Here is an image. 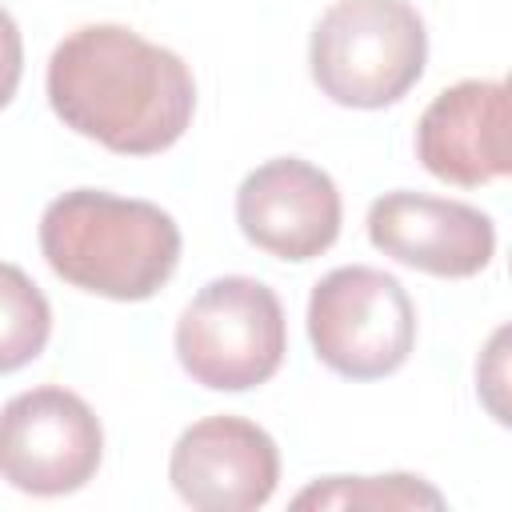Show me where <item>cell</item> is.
Masks as SVG:
<instances>
[{"instance_id":"cell-5","label":"cell","mask_w":512,"mask_h":512,"mask_svg":"<svg viewBox=\"0 0 512 512\" xmlns=\"http://www.w3.org/2000/svg\"><path fill=\"white\" fill-rule=\"evenodd\" d=\"M308 340L320 364L348 380L392 376L416 344V308L392 272L332 268L308 296Z\"/></svg>"},{"instance_id":"cell-8","label":"cell","mask_w":512,"mask_h":512,"mask_svg":"<svg viewBox=\"0 0 512 512\" xmlns=\"http://www.w3.org/2000/svg\"><path fill=\"white\" fill-rule=\"evenodd\" d=\"M340 192L332 176L300 156H276L244 176L236 224L248 244L280 260H312L340 236Z\"/></svg>"},{"instance_id":"cell-3","label":"cell","mask_w":512,"mask_h":512,"mask_svg":"<svg viewBox=\"0 0 512 512\" xmlns=\"http://www.w3.org/2000/svg\"><path fill=\"white\" fill-rule=\"evenodd\" d=\"M428 60V32L408 0H336L312 28L316 88L344 108L396 104Z\"/></svg>"},{"instance_id":"cell-9","label":"cell","mask_w":512,"mask_h":512,"mask_svg":"<svg viewBox=\"0 0 512 512\" xmlns=\"http://www.w3.org/2000/svg\"><path fill=\"white\" fill-rule=\"evenodd\" d=\"M368 240L384 256L448 280L484 272L496 252V228L480 208L424 192H384L372 200Z\"/></svg>"},{"instance_id":"cell-10","label":"cell","mask_w":512,"mask_h":512,"mask_svg":"<svg viewBox=\"0 0 512 512\" xmlns=\"http://www.w3.org/2000/svg\"><path fill=\"white\" fill-rule=\"evenodd\" d=\"M508 84L504 80H460L444 88L416 124L420 164L456 188H480L508 176Z\"/></svg>"},{"instance_id":"cell-11","label":"cell","mask_w":512,"mask_h":512,"mask_svg":"<svg viewBox=\"0 0 512 512\" xmlns=\"http://www.w3.org/2000/svg\"><path fill=\"white\" fill-rule=\"evenodd\" d=\"M52 336L48 296L24 268L0 260V376L32 364Z\"/></svg>"},{"instance_id":"cell-7","label":"cell","mask_w":512,"mask_h":512,"mask_svg":"<svg viewBox=\"0 0 512 512\" xmlns=\"http://www.w3.org/2000/svg\"><path fill=\"white\" fill-rule=\"evenodd\" d=\"M168 480L200 512H252L276 492L280 448L244 416H204L180 432Z\"/></svg>"},{"instance_id":"cell-12","label":"cell","mask_w":512,"mask_h":512,"mask_svg":"<svg viewBox=\"0 0 512 512\" xmlns=\"http://www.w3.org/2000/svg\"><path fill=\"white\" fill-rule=\"evenodd\" d=\"M292 508H444V496L408 472H388V476H328L308 484Z\"/></svg>"},{"instance_id":"cell-13","label":"cell","mask_w":512,"mask_h":512,"mask_svg":"<svg viewBox=\"0 0 512 512\" xmlns=\"http://www.w3.org/2000/svg\"><path fill=\"white\" fill-rule=\"evenodd\" d=\"M20 76H24V40H20L16 20L0 8V108L16 96Z\"/></svg>"},{"instance_id":"cell-1","label":"cell","mask_w":512,"mask_h":512,"mask_svg":"<svg viewBox=\"0 0 512 512\" xmlns=\"http://www.w3.org/2000/svg\"><path fill=\"white\" fill-rule=\"evenodd\" d=\"M48 104L116 156L172 148L196 112L188 64L124 24H80L48 60Z\"/></svg>"},{"instance_id":"cell-4","label":"cell","mask_w":512,"mask_h":512,"mask_svg":"<svg viewBox=\"0 0 512 512\" xmlns=\"http://www.w3.org/2000/svg\"><path fill=\"white\" fill-rule=\"evenodd\" d=\"M284 352V308L256 276L208 280L176 320V356L184 372L212 392H248L272 380Z\"/></svg>"},{"instance_id":"cell-6","label":"cell","mask_w":512,"mask_h":512,"mask_svg":"<svg viewBox=\"0 0 512 512\" xmlns=\"http://www.w3.org/2000/svg\"><path fill=\"white\" fill-rule=\"evenodd\" d=\"M104 456V428L84 396L40 384L0 408V476L28 496L84 488Z\"/></svg>"},{"instance_id":"cell-2","label":"cell","mask_w":512,"mask_h":512,"mask_svg":"<svg viewBox=\"0 0 512 512\" xmlns=\"http://www.w3.org/2000/svg\"><path fill=\"white\" fill-rule=\"evenodd\" d=\"M40 252L72 288L108 300H148L180 264V228L152 200L72 188L44 208Z\"/></svg>"}]
</instances>
